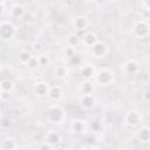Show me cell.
I'll use <instances>...</instances> for the list:
<instances>
[{
  "label": "cell",
  "instance_id": "1",
  "mask_svg": "<svg viewBox=\"0 0 150 150\" xmlns=\"http://www.w3.org/2000/svg\"><path fill=\"white\" fill-rule=\"evenodd\" d=\"M64 118H66V112L62 107H60L59 104H52L48 107L46 112V120L48 123L61 124L63 123Z\"/></svg>",
  "mask_w": 150,
  "mask_h": 150
},
{
  "label": "cell",
  "instance_id": "2",
  "mask_svg": "<svg viewBox=\"0 0 150 150\" xmlns=\"http://www.w3.org/2000/svg\"><path fill=\"white\" fill-rule=\"evenodd\" d=\"M95 82L102 87H107V86H110L114 80H115V74L111 69L109 68H102L100 69L96 75H95Z\"/></svg>",
  "mask_w": 150,
  "mask_h": 150
},
{
  "label": "cell",
  "instance_id": "3",
  "mask_svg": "<svg viewBox=\"0 0 150 150\" xmlns=\"http://www.w3.org/2000/svg\"><path fill=\"white\" fill-rule=\"evenodd\" d=\"M16 33L15 26L11 21H2L0 23V38L2 41H9Z\"/></svg>",
  "mask_w": 150,
  "mask_h": 150
},
{
  "label": "cell",
  "instance_id": "4",
  "mask_svg": "<svg viewBox=\"0 0 150 150\" xmlns=\"http://www.w3.org/2000/svg\"><path fill=\"white\" fill-rule=\"evenodd\" d=\"M132 33L139 39H145L150 35V25L146 22V20H139L134 25Z\"/></svg>",
  "mask_w": 150,
  "mask_h": 150
},
{
  "label": "cell",
  "instance_id": "5",
  "mask_svg": "<svg viewBox=\"0 0 150 150\" xmlns=\"http://www.w3.org/2000/svg\"><path fill=\"white\" fill-rule=\"evenodd\" d=\"M79 103L82 109L90 110L96 105V97L94 94H82L79 100Z\"/></svg>",
  "mask_w": 150,
  "mask_h": 150
},
{
  "label": "cell",
  "instance_id": "6",
  "mask_svg": "<svg viewBox=\"0 0 150 150\" xmlns=\"http://www.w3.org/2000/svg\"><path fill=\"white\" fill-rule=\"evenodd\" d=\"M141 122H142V115L136 110L129 111L124 116V124L128 127H131V128L137 127Z\"/></svg>",
  "mask_w": 150,
  "mask_h": 150
},
{
  "label": "cell",
  "instance_id": "7",
  "mask_svg": "<svg viewBox=\"0 0 150 150\" xmlns=\"http://www.w3.org/2000/svg\"><path fill=\"white\" fill-rule=\"evenodd\" d=\"M108 50H109L108 49V46L104 42L100 41V40L91 47V54L96 59H103V57H105L107 54H108Z\"/></svg>",
  "mask_w": 150,
  "mask_h": 150
},
{
  "label": "cell",
  "instance_id": "8",
  "mask_svg": "<svg viewBox=\"0 0 150 150\" xmlns=\"http://www.w3.org/2000/svg\"><path fill=\"white\" fill-rule=\"evenodd\" d=\"M71 25L76 30H86L89 26V20L84 15H76L73 18Z\"/></svg>",
  "mask_w": 150,
  "mask_h": 150
},
{
  "label": "cell",
  "instance_id": "9",
  "mask_svg": "<svg viewBox=\"0 0 150 150\" xmlns=\"http://www.w3.org/2000/svg\"><path fill=\"white\" fill-rule=\"evenodd\" d=\"M49 89H50L49 84H48L47 82H45V81H38V82L34 84V87H33L34 93H35L38 96H40V97L47 96Z\"/></svg>",
  "mask_w": 150,
  "mask_h": 150
},
{
  "label": "cell",
  "instance_id": "10",
  "mask_svg": "<svg viewBox=\"0 0 150 150\" xmlns=\"http://www.w3.org/2000/svg\"><path fill=\"white\" fill-rule=\"evenodd\" d=\"M96 69H95V67L93 66V64H83L81 68H80V74H81V76L83 77V79H86V80H91V79H94L95 77V75H96Z\"/></svg>",
  "mask_w": 150,
  "mask_h": 150
},
{
  "label": "cell",
  "instance_id": "11",
  "mask_svg": "<svg viewBox=\"0 0 150 150\" xmlns=\"http://www.w3.org/2000/svg\"><path fill=\"white\" fill-rule=\"evenodd\" d=\"M86 129H87V127H86V121L84 120L75 118L70 123V130L74 134H83V132H86Z\"/></svg>",
  "mask_w": 150,
  "mask_h": 150
},
{
  "label": "cell",
  "instance_id": "12",
  "mask_svg": "<svg viewBox=\"0 0 150 150\" xmlns=\"http://www.w3.org/2000/svg\"><path fill=\"white\" fill-rule=\"evenodd\" d=\"M62 95H63V89H62V87L61 86H53V87H50V89H49V91H48V98L50 100V101H59V100H61V97H62Z\"/></svg>",
  "mask_w": 150,
  "mask_h": 150
},
{
  "label": "cell",
  "instance_id": "13",
  "mask_svg": "<svg viewBox=\"0 0 150 150\" xmlns=\"http://www.w3.org/2000/svg\"><path fill=\"white\" fill-rule=\"evenodd\" d=\"M45 142L49 143L52 146H56L60 142H61V136L60 134L56 131V130H49L46 135V138H45Z\"/></svg>",
  "mask_w": 150,
  "mask_h": 150
},
{
  "label": "cell",
  "instance_id": "14",
  "mask_svg": "<svg viewBox=\"0 0 150 150\" xmlns=\"http://www.w3.org/2000/svg\"><path fill=\"white\" fill-rule=\"evenodd\" d=\"M137 138L142 143H148L150 142V127L143 125L137 130Z\"/></svg>",
  "mask_w": 150,
  "mask_h": 150
},
{
  "label": "cell",
  "instance_id": "15",
  "mask_svg": "<svg viewBox=\"0 0 150 150\" xmlns=\"http://www.w3.org/2000/svg\"><path fill=\"white\" fill-rule=\"evenodd\" d=\"M97 41H98V38H97V35H96L95 33H93V32H87V33L83 35V38H82L83 45L87 46V47H90V48H91Z\"/></svg>",
  "mask_w": 150,
  "mask_h": 150
},
{
  "label": "cell",
  "instance_id": "16",
  "mask_svg": "<svg viewBox=\"0 0 150 150\" xmlns=\"http://www.w3.org/2000/svg\"><path fill=\"white\" fill-rule=\"evenodd\" d=\"M123 68H124L125 73H128V74H136L139 70V66L134 59L127 60L124 62V64H123Z\"/></svg>",
  "mask_w": 150,
  "mask_h": 150
},
{
  "label": "cell",
  "instance_id": "17",
  "mask_svg": "<svg viewBox=\"0 0 150 150\" xmlns=\"http://www.w3.org/2000/svg\"><path fill=\"white\" fill-rule=\"evenodd\" d=\"M18 146L19 145H18L16 141L14 138H12V137L5 138L1 142V145H0L1 150H15V149H18Z\"/></svg>",
  "mask_w": 150,
  "mask_h": 150
},
{
  "label": "cell",
  "instance_id": "18",
  "mask_svg": "<svg viewBox=\"0 0 150 150\" xmlns=\"http://www.w3.org/2000/svg\"><path fill=\"white\" fill-rule=\"evenodd\" d=\"M80 91L82 94H94L95 91V84L91 82V80H86L80 86Z\"/></svg>",
  "mask_w": 150,
  "mask_h": 150
},
{
  "label": "cell",
  "instance_id": "19",
  "mask_svg": "<svg viewBox=\"0 0 150 150\" xmlns=\"http://www.w3.org/2000/svg\"><path fill=\"white\" fill-rule=\"evenodd\" d=\"M23 13H25V8H23V6H21L19 4L18 5H14L11 8V15H12V18L19 19V18H21L23 15Z\"/></svg>",
  "mask_w": 150,
  "mask_h": 150
},
{
  "label": "cell",
  "instance_id": "20",
  "mask_svg": "<svg viewBox=\"0 0 150 150\" xmlns=\"http://www.w3.org/2000/svg\"><path fill=\"white\" fill-rule=\"evenodd\" d=\"M66 40H67V45H68L69 47H73V48H75V47L79 46V43H80V38H79L76 34H74V33L68 34V35L66 36Z\"/></svg>",
  "mask_w": 150,
  "mask_h": 150
},
{
  "label": "cell",
  "instance_id": "21",
  "mask_svg": "<svg viewBox=\"0 0 150 150\" xmlns=\"http://www.w3.org/2000/svg\"><path fill=\"white\" fill-rule=\"evenodd\" d=\"M32 56H33V55H32L30 52H28V50H21V52L19 53V55H18V60H19L20 63L27 64V62L30 60Z\"/></svg>",
  "mask_w": 150,
  "mask_h": 150
},
{
  "label": "cell",
  "instance_id": "22",
  "mask_svg": "<svg viewBox=\"0 0 150 150\" xmlns=\"http://www.w3.org/2000/svg\"><path fill=\"white\" fill-rule=\"evenodd\" d=\"M27 68H29V69H32V70H34V69H36V68H39L40 67V62H39V57L38 56H32L30 57V60L27 62Z\"/></svg>",
  "mask_w": 150,
  "mask_h": 150
},
{
  "label": "cell",
  "instance_id": "23",
  "mask_svg": "<svg viewBox=\"0 0 150 150\" xmlns=\"http://www.w3.org/2000/svg\"><path fill=\"white\" fill-rule=\"evenodd\" d=\"M0 88L1 90H7V91H12L14 88V83L11 80H2L0 82Z\"/></svg>",
  "mask_w": 150,
  "mask_h": 150
},
{
  "label": "cell",
  "instance_id": "24",
  "mask_svg": "<svg viewBox=\"0 0 150 150\" xmlns=\"http://www.w3.org/2000/svg\"><path fill=\"white\" fill-rule=\"evenodd\" d=\"M66 75H67V70H66L64 67L60 66V67H57V68L55 69V76H56V77H59V79H63Z\"/></svg>",
  "mask_w": 150,
  "mask_h": 150
},
{
  "label": "cell",
  "instance_id": "25",
  "mask_svg": "<svg viewBox=\"0 0 150 150\" xmlns=\"http://www.w3.org/2000/svg\"><path fill=\"white\" fill-rule=\"evenodd\" d=\"M38 57H39V62H40V66L45 67V66H48V64H49V59H48V56H47V55H43V54H41V55H39Z\"/></svg>",
  "mask_w": 150,
  "mask_h": 150
},
{
  "label": "cell",
  "instance_id": "26",
  "mask_svg": "<svg viewBox=\"0 0 150 150\" xmlns=\"http://www.w3.org/2000/svg\"><path fill=\"white\" fill-rule=\"evenodd\" d=\"M11 94H12V91L1 90V93H0V98H1V101H2V102H6V101H8V100L11 98Z\"/></svg>",
  "mask_w": 150,
  "mask_h": 150
},
{
  "label": "cell",
  "instance_id": "27",
  "mask_svg": "<svg viewBox=\"0 0 150 150\" xmlns=\"http://www.w3.org/2000/svg\"><path fill=\"white\" fill-rule=\"evenodd\" d=\"M69 61H70V63H75V64H79L80 62H81V57H80V55H77L76 53L71 56V57H69Z\"/></svg>",
  "mask_w": 150,
  "mask_h": 150
},
{
  "label": "cell",
  "instance_id": "28",
  "mask_svg": "<svg viewBox=\"0 0 150 150\" xmlns=\"http://www.w3.org/2000/svg\"><path fill=\"white\" fill-rule=\"evenodd\" d=\"M64 53H66V55L68 56V57H71L74 54H75V49L73 48V47H66V50H64Z\"/></svg>",
  "mask_w": 150,
  "mask_h": 150
},
{
  "label": "cell",
  "instance_id": "29",
  "mask_svg": "<svg viewBox=\"0 0 150 150\" xmlns=\"http://www.w3.org/2000/svg\"><path fill=\"white\" fill-rule=\"evenodd\" d=\"M143 100L145 101V102H150V89H148V90H144V93H143Z\"/></svg>",
  "mask_w": 150,
  "mask_h": 150
},
{
  "label": "cell",
  "instance_id": "30",
  "mask_svg": "<svg viewBox=\"0 0 150 150\" xmlns=\"http://www.w3.org/2000/svg\"><path fill=\"white\" fill-rule=\"evenodd\" d=\"M81 149H98V146L95 145V144H90V145L87 144V145H82Z\"/></svg>",
  "mask_w": 150,
  "mask_h": 150
},
{
  "label": "cell",
  "instance_id": "31",
  "mask_svg": "<svg viewBox=\"0 0 150 150\" xmlns=\"http://www.w3.org/2000/svg\"><path fill=\"white\" fill-rule=\"evenodd\" d=\"M6 122H8V121L5 120V118H2V122H1V127L2 128H7V125H9V123H6Z\"/></svg>",
  "mask_w": 150,
  "mask_h": 150
},
{
  "label": "cell",
  "instance_id": "32",
  "mask_svg": "<svg viewBox=\"0 0 150 150\" xmlns=\"http://www.w3.org/2000/svg\"><path fill=\"white\" fill-rule=\"evenodd\" d=\"M144 5H145V7L150 11V0H144Z\"/></svg>",
  "mask_w": 150,
  "mask_h": 150
},
{
  "label": "cell",
  "instance_id": "33",
  "mask_svg": "<svg viewBox=\"0 0 150 150\" xmlns=\"http://www.w3.org/2000/svg\"><path fill=\"white\" fill-rule=\"evenodd\" d=\"M35 49H38V50H40L41 49V45L40 43H38V45H35V47H34Z\"/></svg>",
  "mask_w": 150,
  "mask_h": 150
},
{
  "label": "cell",
  "instance_id": "34",
  "mask_svg": "<svg viewBox=\"0 0 150 150\" xmlns=\"http://www.w3.org/2000/svg\"><path fill=\"white\" fill-rule=\"evenodd\" d=\"M5 1L6 0H0V4H5Z\"/></svg>",
  "mask_w": 150,
  "mask_h": 150
},
{
  "label": "cell",
  "instance_id": "35",
  "mask_svg": "<svg viewBox=\"0 0 150 150\" xmlns=\"http://www.w3.org/2000/svg\"><path fill=\"white\" fill-rule=\"evenodd\" d=\"M93 1H94V0H93Z\"/></svg>",
  "mask_w": 150,
  "mask_h": 150
}]
</instances>
